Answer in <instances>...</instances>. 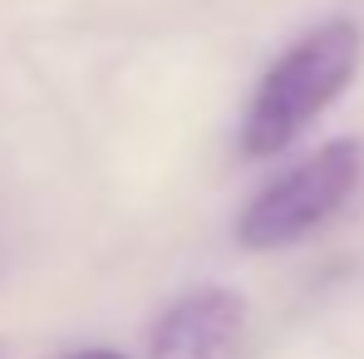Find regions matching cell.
I'll return each instance as SVG.
<instances>
[{
    "label": "cell",
    "instance_id": "1",
    "mask_svg": "<svg viewBox=\"0 0 364 359\" xmlns=\"http://www.w3.org/2000/svg\"><path fill=\"white\" fill-rule=\"evenodd\" d=\"M364 35L350 15L310 25L296 45L281 50V60L261 74L242 119V153L246 158H276L320 119L360 74Z\"/></svg>",
    "mask_w": 364,
    "mask_h": 359
},
{
    "label": "cell",
    "instance_id": "2",
    "mask_svg": "<svg viewBox=\"0 0 364 359\" xmlns=\"http://www.w3.org/2000/svg\"><path fill=\"white\" fill-rule=\"evenodd\" d=\"M364 173V143L360 138H335L315 148L296 168H286L276 182H266L246 212L237 217V241L246 251H281L296 246L310 232H320L360 187Z\"/></svg>",
    "mask_w": 364,
    "mask_h": 359
},
{
    "label": "cell",
    "instance_id": "3",
    "mask_svg": "<svg viewBox=\"0 0 364 359\" xmlns=\"http://www.w3.org/2000/svg\"><path fill=\"white\" fill-rule=\"evenodd\" d=\"M242 340L246 300L227 286H202L158 315L148 335V359H232Z\"/></svg>",
    "mask_w": 364,
    "mask_h": 359
},
{
    "label": "cell",
    "instance_id": "4",
    "mask_svg": "<svg viewBox=\"0 0 364 359\" xmlns=\"http://www.w3.org/2000/svg\"><path fill=\"white\" fill-rule=\"evenodd\" d=\"M69 359H123L119 350H79V355H69Z\"/></svg>",
    "mask_w": 364,
    "mask_h": 359
}]
</instances>
